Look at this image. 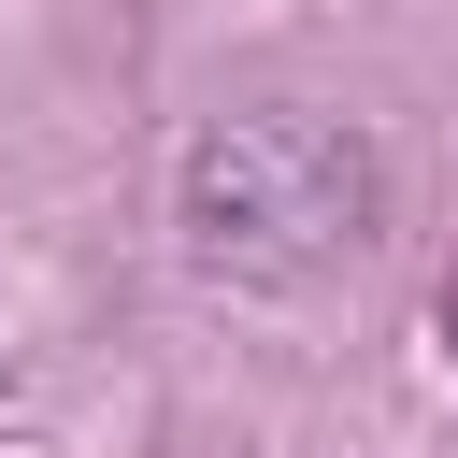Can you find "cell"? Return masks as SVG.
Wrapping results in <instances>:
<instances>
[{
  "mask_svg": "<svg viewBox=\"0 0 458 458\" xmlns=\"http://www.w3.org/2000/svg\"><path fill=\"white\" fill-rule=\"evenodd\" d=\"M386 229V143L329 100H215L172 143V243L215 286H315L372 258Z\"/></svg>",
  "mask_w": 458,
  "mask_h": 458,
  "instance_id": "1",
  "label": "cell"
},
{
  "mask_svg": "<svg viewBox=\"0 0 458 458\" xmlns=\"http://www.w3.org/2000/svg\"><path fill=\"white\" fill-rule=\"evenodd\" d=\"M429 315H444V358H458V272H444V301H429Z\"/></svg>",
  "mask_w": 458,
  "mask_h": 458,
  "instance_id": "2",
  "label": "cell"
}]
</instances>
